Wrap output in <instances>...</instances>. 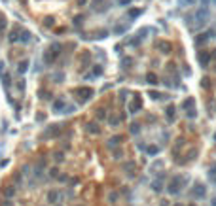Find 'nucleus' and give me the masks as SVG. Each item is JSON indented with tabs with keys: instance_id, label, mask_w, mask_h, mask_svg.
Masks as SVG:
<instances>
[{
	"instance_id": "5",
	"label": "nucleus",
	"mask_w": 216,
	"mask_h": 206,
	"mask_svg": "<svg viewBox=\"0 0 216 206\" xmlns=\"http://www.w3.org/2000/svg\"><path fill=\"white\" fill-rule=\"evenodd\" d=\"M157 47H159V49H161V51H163V53H169V51H171V49H173V45H171V44H169V42H163V40H161V42H157Z\"/></svg>"
},
{
	"instance_id": "28",
	"label": "nucleus",
	"mask_w": 216,
	"mask_h": 206,
	"mask_svg": "<svg viewBox=\"0 0 216 206\" xmlns=\"http://www.w3.org/2000/svg\"><path fill=\"white\" fill-rule=\"evenodd\" d=\"M110 123H112V125H118V123H120V117H114V119H110Z\"/></svg>"
},
{
	"instance_id": "11",
	"label": "nucleus",
	"mask_w": 216,
	"mask_h": 206,
	"mask_svg": "<svg viewBox=\"0 0 216 206\" xmlns=\"http://www.w3.org/2000/svg\"><path fill=\"white\" fill-rule=\"evenodd\" d=\"M146 81H148L150 85H156V83H157V76L150 72V74H146Z\"/></svg>"
},
{
	"instance_id": "33",
	"label": "nucleus",
	"mask_w": 216,
	"mask_h": 206,
	"mask_svg": "<svg viewBox=\"0 0 216 206\" xmlns=\"http://www.w3.org/2000/svg\"><path fill=\"white\" fill-rule=\"evenodd\" d=\"M174 206H182V204H174Z\"/></svg>"
},
{
	"instance_id": "10",
	"label": "nucleus",
	"mask_w": 216,
	"mask_h": 206,
	"mask_svg": "<svg viewBox=\"0 0 216 206\" xmlns=\"http://www.w3.org/2000/svg\"><path fill=\"white\" fill-rule=\"evenodd\" d=\"M63 108H65V100H63V99H61V100H55V102H53V110L57 112V114H59L61 110H63Z\"/></svg>"
},
{
	"instance_id": "35",
	"label": "nucleus",
	"mask_w": 216,
	"mask_h": 206,
	"mask_svg": "<svg viewBox=\"0 0 216 206\" xmlns=\"http://www.w3.org/2000/svg\"><path fill=\"white\" fill-rule=\"evenodd\" d=\"M192 206H195V204H192Z\"/></svg>"
},
{
	"instance_id": "32",
	"label": "nucleus",
	"mask_w": 216,
	"mask_h": 206,
	"mask_svg": "<svg viewBox=\"0 0 216 206\" xmlns=\"http://www.w3.org/2000/svg\"><path fill=\"white\" fill-rule=\"evenodd\" d=\"M212 206H216V197H214V199H212Z\"/></svg>"
},
{
	"instance_id": "31",
	"label": "nucleus",
	"mask_w": 216,
	"mask_h": 206,
	"mask_svg": "<svg viewBox=\"0 0 216 206\" xmlns=\"http://www.w3.org/2000/svg\"><path fill=\"white\" fill-rule=\"evenodd\" d=\"M201 2H203V6H207V4H209V0H201Z\"/></svg>"
},
{
	"instance_id": "12",
	"label": "nucleus",
	"mask_w": 216,
	"mask_h": 206,
	"mask_svg": "<svg viewBox=\"0 0 216 206\" xmlns=\"http://www.w3.org/2000/svg\"><path fill=\"white\" fill-rule=\"evenodd\" d=\"M209 40V34H199V38H195V44L197 45H201V44H205Z\"/></svg>"
},
{
	"instance_id": "27",
	"label": "nucleus",
	"mask_w": 216,
	"mask_h": 206,
	"mask_svg": "<svg viewBox=\"0 0 216 206\" xmlns=\"http://www.w3.org/2000/svg\"><path fill=\"white\" fill-rule=\"evenodd\" d=\"M106 114H104V110H99V119H104Z\"/></svg>"
},
{
	"instance_id": "4",
	"label": "nucleus",
	"mask_w": 216,
	"mask_h": 206,
	"mask_svg": "<svg viewBox=\"0 0 216 206\" xmlns=\"http://www.w3.org/2000/svg\"><path fill=\"white\" fill-rule=\"evenodd\" d=\"M197 59H199V63H201L203 66H207L209 61H210V53H209V51H201V53L197 55Z\"/></svg>"
},
{
	"instance_id": "34",
	"label": "nucleus",
	"mask_w": 216,
	"mask_h": 206,
	"mask_svg": "<svg viewBox=\"0 0 216 206\" xmlns=\"http://www.w3.org/2000/svg\"><path fill=\"white\" fill-rule=\"evenodd\" d=\"M214 140H216V134H214Z\"/></svg>"
},
{
	"instance_id": "29",
	"label": "nucleus",
	"mask_w": 216,
	"mask_h": 206,
	"mask_svg": "<svg viewBox=\"0 0 216 206\" xmlns=\"http://www.w3.org/2000/svg\"><path fill=\"white\" fill-rule=\"evenodd\" d=\"M120 4H121V6H125V4H131V0H120Z\"/></svg>"
},
{
	"instance_id": "1",
	"label": "nucleus",
	"mask_w": 216,
	"mask_h": 206,
	"mask_svg": "<svg viewBox=\"0 0 216 206\" xmlns=\"http://www.w3.org/2000/svg\"><path fill=\"white\" fill-rule=\"evenodd\" d=\"M182 182H184L182 178H174L173 182L169 183V193H171V195H176L180 191V183H182Z\"/></svg>"
},
{
	"instance_id": "6",
	"label": "nucleus",
	"mask_w": 216,
	"mask_h": 206,
	"mask_svg": "<svg viewBox=\"0 0 216 206\" xmlns=\"http://www.w3.org/2000/svg\"><path fill=\"white\" fill-rule=\"evenodd\" d=\"M19 32H21V28L15 27L12 32H10V42H19Z\"/></svg>"
},
{
	"instance_id": "14",
	"label": "nucleus",
	"mask_w": 216,
	"mask_h": 206,
	"mask_svg": "<svg viewBox=\"0 0 216 206\" xmlns=\"http://www.w3.org/2000/svg\"><path fill=\"white\" fill-rule=\"evenodd\" d=\"M57 197H59L57 191H49V193H48V202H55V200H57Z\"/></svg>"
},
{
	"instance_id": "17",
	"label": "nucleus",
	"mask_w": 216,
	"mask_h": 206,
	"mask_svg": "<svg viewBox=\"0 0 216 206\" xmlns=\"http://www.w3.org/2000/svg\"><path fill=\"white\" fill-rule=\"evenodd\" d=\"M27 68H29V61H23V63L19 64V72H21V74H25V72H27Z\"/></svg>"
},
{
	"instance_id": "30",
	"label": "nucleus",
	"mask_w": 216,
	"mask_h": 206,
	"mask_svg": "<svg viewBox=\"0 0 216 206\" xmlns=\"http://www.w3.org/2000/svg\"><path fill=\"white\" fill-rule=\"evenodd\" d=\"M186 2L188 4H193V0H180V4H186Z\"/></svg>"
},
{
	"instance_id": "20",
	"label": "nucleus",
	"mask_w": 216,
	"mask_h": 206,
	"mask_svg": "<svg viewBox=\"0 0 216 206\" xmlns=\"http://www.w3.org/2000/svg\"><path fill=\"white\" fill-rule=\"evenodd\" d=\"M152 189L159 193V191H161V182H154V183H152Z\"/></svg>"
},
{
	"instance_id": "13",
	"label": "nucleus",
	"mask_w": 216,
	"mask_h": 206,
	"mask_svg": "<svg viewBox=\"0 0 216 206\" xmlns=\"http://www.w3.org/2000/svg\"><path fill=\"white\" fill-rule=\"evenodd\" d=\"M120 142H121V136H114V138H110V140H108V146L114 148V146H118Z\"/></svg>"
},
{
	"instance_id": "16",
	"label": "nucleus",
	"mask_w": 216,
	"mask_h": 206,
	"mask_svg": "<svg viewBox=\"0 0 216 206\" xmlns=\"http://www.w3.org/2000/svg\"><path fill=\"white\" fill-rule=\"evenodd\" d=\"M142 13V9H129V17L131 19H135V17H138V15Z\"/></svg>"
},
{
	"instance_id": "19",
	"label": "nucleus",
	"mask_w": 216,
	"mask_h": 206,
	"mask_svg": "<svg viewBox=\"0 0 216 206\" xmlns=\"http://www.w3.org/2000/svg\"><path fill=\"white\" fill-rule=\"evenodd\" d=\"M148 153H150V155H156V153H159V148L157 146H150L148 148Z\"/></svg>"
},
{
	"instance_id": "21",
	"label": "nucleus",
	"mask_w": 216,
	"mask_h": 206,
	"mask_svg": "<svg viewBox=\"0 0 216 206\" xmlns=\"http://www.w3.org/2000/svg\"><path fill=\"white\" fill-rule=\"evenodd\" d=\"M184 108H186V110L188 108H193V99H188L186 102H184Z\"/></svg>"
},
{
	"instance_id": "18",
	"label": "nucleus",
	"mask_w": 216,
	"mask_h": 206,
	"mask_svg": "<svg viewBox=\"0 0 216 206\" xmlns=\"http://www.w3.org/2000/svg\"><path fill=\"white\" fill-rule=\"evenodd\" d=\"M87 131L93 132V134H97V132H99V127H97L95 123H91V125H87Z\"/></svg>"
},
{
	"instance_id": "9",
	"label": "nucleus",
	"mask_w": 216,
	"mask_h": 206,
	"mask_svg": "<svg viewBox=\"0 0 216 206\" xmlns=\"http://www.w3.org/2000/svg\"><path fill=\"white\" fill-rule=\"evenodd\" d=\"M193 195H195V197H203V195H205V185L195 183V191H193Z\"/></svg>"
},
{
	"instance_id": "23",
	"label": "nucleus",
	"mask_w": 216,
	"mask_h": 206,
	"mask_svg": "<svg viewBox=\"0 0 216 206\" xmlns=\"http://www.w3.org/2000/svg\"><path fill=\"white\" fill-rule=\"evenodd\" d=\"M173 114H174V106H169V108H167V115L171 117Z\"/></svg>"
},
{
	"instance_id": "15",
	"label": "nucleus",
	"mask_w": 216,
	"mask_h": 206,
	"mask_svg": "<svg viewBox=\"0 0 216 206\" xmlns=\"http://www.w3.org/2000/svg\"><path fill=\"white\" fill-rule=\"evenodd\" d=\"M78 93H80V95H84V100H87L91 95H93V91H91V89H80Z\"/></svg>"
},
{
	"instance_id": "26",
	"label": "nucleus",
	"mask_w": 216,
	"mask_h": 206,
	"mask_svg": "<svg viewBox=\"0 0 216 206\" xmlns=\"http://www.w3.org/2000/svg\"><path fill=\"white\" fill-rule=\"evenodd\" d=\"M55 161H59V163L63 161V153H55Z\"/></svg>"
},
{
	"instance_id": "22",
	"label": "nucleus",
	"mask_w": 216,
	"mask_h": 206,
	"mask_svg": "<svg viewBox=\"0 0 216 206\" xmlns=\"http://www.w3.org/2000/svg\"><path fill=\"white\" fill-rule=\"evenodd\" d=\"M131 132H133V134H137V132H138V125H137V123H133V125H131Z\"/></svg>"
},
{
	"instance_id": "3",
	"label": "nucleus",
	"mask_w": 216,
	"mask_h": 206,
	"mask_svg": "<svg viewBox=\"0 0 216 206\" xmlns=\"http://www.w3.org/2000/svg\"><path fill=\"white\" fill-rule=\"evenodd\" d=\"M140 108H142V100H140V99H135V100L129 104V112H131V114H137Z\"/></svg>"
},
{
	"instance_id": "2",
	"label": "nucleus",
	"mask_w": 216,
	"mask_h": 206,
	"mask_svg": "<svg viewBox=\"0 0 216 206\" xmlns=\"http://www.w3.org/2000/svg\"><path fill=\"white\" fill-rule=\"evenodd\" d=\"M195 19H197L199 23H205V21H207V19H209V9H207V6L201 8L197 13H195Z\"/></svg>"
},
{
	"instance_id": "8",
	"label": "nucleus",
	"mask_w": 216,
	"mask_h": 206,
	"mask_svg": "<svg viewBox=\"0 0 216 206\" xmlns=\"http://www.w3.org/2000/svg\"><path fill=\"white\" fill-rule=\"evenodd\" d=\"M30 34L29 30H21V36H19V42H23V44H27V42H30Z\"/></svg>"
},
{
	"instance_id": "36",
	"label": "nucleus",
	"mask_w": 216,
	"mask_h": 206,
	"mask_svg": "<svg viewBox=\"0 0 216 206\" xmlns=\"http://www.w3.org/2000/svg\"><path fill=\"white\" fill-rule=\"evenodd\" d=\"M214 2H216V0H214Z\"/></svg>"
},
{
	"instance_id": "25",
	"label": "nucleus",
	"mask_w": 216,
	"mask_h": 206,
	"mask_svg": "<svg viewBox=\"0 0 216 206\" xmlns=\"http://www.w3.org/2000/svg\"><path fill=\"white\" fill-rule=\"evenodd\" d=\"M209 81H210V80H209V78H205V80H203V81H201V85H203V87H205V89H207V87H209Z\"/></svg>"
},
{
	"instance_id": "7",
	"label": "nucleus",
	"mask_w": 216,
	"mask_h": 206,
	"mask_svg": "<svg viewBox=\"0 0 216 206\" xmlns=\"http://www.w3.org/2000/svg\"><path fill=\"white\" fill-rule=\"evenodd\" d=\"M15 185H8L6 189H4V195H6V199H12V197H15Z\"/></svg>"
},
{
	"instance_id": "24",
	"label": "nucleus",
	"mask_w": 216,
	"mask_h": 206,
	"mask_svg": "<svg viewBox=\"0 0 216 206\" xmlns=\"http://www.w3.org/2000/svg\"><path fill=\"white\" fill-rule=\"evenodd\" d=\"M114 32H116V34H121V32H125V27H118V28L114 30Z\"/></svg>"
}]
</instances>
